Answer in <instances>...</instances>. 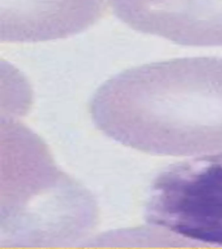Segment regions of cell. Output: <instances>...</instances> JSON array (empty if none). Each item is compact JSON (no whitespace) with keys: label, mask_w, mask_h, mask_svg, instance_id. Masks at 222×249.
I'll return each instance as SVG.
<instances>
[{"label":"cell","mask_w":222,"mask_h":249,"mask_svg":"<svg viewBox=\"0 0 222 249\" xmlns=\"http://www.w3.org/2000/svg\"><path fill=\"white\" fill-rule=\"evenodd\" d=\"M91 118L105 135L154 155L222 152V58L144 64L108 80L93 95Z\"/></svg>","instance_id":"obj_1"},{"label":"cell","mask_w":222,"mask_h":249,"mask_svg":"<svg viewBox=\"0 0 222 249\" xmlns=\"http://www.w3.org/2000/svg\"><path fill=\"white\" fill-rule=\"evenodd\" d=\"M96 213L88 192L52 167L23 179L1 200V237L11 245L72 244L91 231Z\"/></svg>","instance_id":"obj_2"},{"label":"cell","mask_w":222,"mask_h":249,"mask_svg":"<svg viewBox=\"0 0 222 249\" xmlns=\"http://www.w3.org/2000/svg\"><path fill=\"white\" fill-rule=\"evenodd\" d=\"M145 219L183 238L222 246V152L161 171L150 188Z\"/></svg>","instance_id":"obj_3"},{"label":"cell","mask_w":222,"mask_h":249,"mask_svg":"<svg viewBox=\"0 0 222 249\" xmlns=\"http://www.w3.org/2000/svg\"><path fill=\"white\" fill-rule=\"evenodd\" d=\"M105 9L104 0H0V40L67 38L92 26Z\"/></svg>","instance_id":"obj_4"},{"label":"cell","mask_w":222,"mask_h":249,"mask_svg":"<svg viewBox=\"0 0 222 249\" xmlns=\"http://www.w3.org/2000/svg\"><path fill=\"white\" fill-rule=\"evenodd\" d=\"M127 23L181 46L222 47V0H129Z\"/></svg>","instance_id":"obj_5"}]
</instances>
